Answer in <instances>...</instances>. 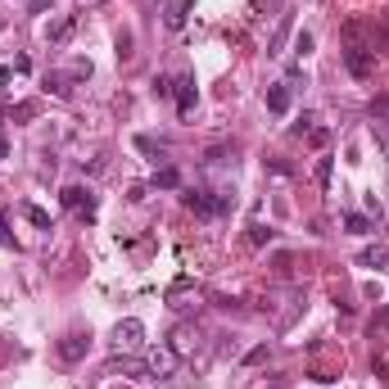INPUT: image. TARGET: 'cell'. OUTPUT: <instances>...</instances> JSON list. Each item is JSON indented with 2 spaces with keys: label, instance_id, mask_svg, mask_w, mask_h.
<instances>
[{
  "label": "cell",
  "instance_id": "12",
  "mask_svg": "<svg viewBox=\"0 0 389 389\" xmlns=\"http://www.w3.org/2000/svg\"><path fill=\"white\" fill-rule=\"evenodd\" d=\"M344 227L353 231V236H367V231H371V217H367V213H348V217H344Z\"/></svg>",
  "mask_w": 389,
  "mask_h": 389
},
{
  "label": "cell",
  "instance_id": "19",
  "mask_svg": "<svg viewBox=\"0 0 389 389\" xmlns=\"http://www.w3.org/2000/svg\"><path fill=\"white\" fill-rule=\"evenodd\" d=\"M173 87H177V82H168V77H154V96L168 100V96H173Z\"/></svg>",
  "mask_w": 389,
  "mask_h": 389
},
{
  "label": "cell",
  "instance_id": "18",
  "mask_svg": "<svg viewBox=\"0 0 389 389\" xmlns=\"http://www.w3.org/2000/svg\"><path fill=\"white\" fill-rule=\"evenodd\" d=\"M45 87H50L54 96H68V77H59V73H54V77H45Z\"/></svg>",
  "mask_w": 389,
  "mask_h": 389
},
{
  "label": "cell",
  "instance_id": "25",
  "mask_svg": "<svg viewBox=\"0 0 389 389\" xmlns=\"http://www.w3.org/2000/svg\"><path fill=\"white\" fill-rule=\"evenodd\" d=\"M5 154H10V141H5V136H0V159H5Z\"/></svg>",
  "mask_w": 389,
  "mask_h": 389
},
{
  "label": "cell",
  "instance_id": "13",
  "mask_svg": "<svg viewBox=\"0 0 389 389\" xmlns=\"http://www.w3.org/2000/svg\"><path fill=\"white\" fill-rule=\"evenodd\" d=\"M154 186H159V190H177V186H181V177H177V168H163V173L154 177Z\"/></svg>",
  "mask_w": 389,
  "mask_h": 389
},
{
  "label": "cell",
  "instance_id": "16",
  "mask_svg": "<svg viewBox=\"0 0 389 389\" xmlns=\"http://www.w3.org/2000/svg\"><path fill=\"white\" fill-rule=\"evenodd\" d=\"M271 236H276V231L263 227V222H254V227H249V240H254V245H271Z\"/></svg>",
  "mask_w": 389,
  "mask_h": 389
},
{
  "label": "cell",
  "instance_id": "10",
  "mask_svg": "<svg viewBox=\"0 0 389 389\" xmlns=\"http://www.w3.org/2000/svg\"><path fill=\"white\" fill-rule=\"evenodd\" d=\"M173 96H177V109H181V113H190L194 100H199V91H194V77H177Z\"/></svg>",
  "mask_w": 389,
  "mask_h": 389
},
{
  "label": "cell",
  "instance_id": "21",
  "mask_svg": "<svg viewBox=\"0 0 389 389\" xmlns=\"http://www.w3.org/2000/svg\"><path fill=\"white\" fill-rule=\"evenodd\" d=\"M73 77H91V59H73Z\"/></svg>",
  "mask_w": 389,
  "mask_h": 389
},
{
  "label": "cell",
  "instance_id": "15",
  "mask_svg": "<svg viewBox=\"0 0 389 389\" xmlns=\"http://www.w3.org/2000/svg\"><path fill=\"white\" fill-rule=\"evenodd\" d=\"M385 263H389V254H385V249H367V254H362V267H385Z\"/></svg>",
  "mask_w": 389,
  "mask_h": 389
},
{
  "label": "cell",
  "instance_id": "7",
  "mask_svg": "<svg viewBox=\"0 0 389 389\" xmlns=\"http://www.w3.org/2000/svg\"><path fill=\"white\" fill-rule=\"evenodd\" d=\"M87 348H91V335H82V331H73V335L59 340V357H64V362H82Z\"/></svg>",
  "mask_w": 389,
  "mask_h": 389
},
{
  "label": "cell",
  "instance_id": "26",
  "mask_svg": "<svg viewBox=\"0 0 389 389\" xmlns=\"http://www.w3.org/2000/svg\"><path fill=\"white\" fill-rule=\"evenodd\" d=\"M82 5H104V0H82Z\"/></svg>",
  "mask_w": 389,
  "mask_h": 389
},
{
  "label": "cell",
  "instance_id": "2",
  "mask_svg": "<svg viewBox=\"0 0 389 389\" xmlns=\"http://www.w3.org/2000/svg\"><path fill=\"white\" fill-rule=\"evenodd\" d=\"M181 199H186V208L199 213V217H222L231 208V194H217V190H186Z\"/></svg>",
  "mask_w": 389,
  "mask_h": 389
},
{
  "label": "cell",
  "instance_id": "1",
  "mask_svg": "<svg viewBox=\"0 0 389 389\" xmlns=\"http://www.w3.org/2000/svg\"><path fill=\"white\" fill-rule=\"evenodd\" d=\"M141 348H145V322L122 317V322L113 326V353H118V357H136Z\"/></svg>",
  "mask_w": 389,
  "mask_h": 389
},
{
  "label": "cell",
  "instance_id": "8",
  "mask_svg": "<svg viewBox=\"0 0 389 389\" xmlns=\"http://www.w3.org/2000/svg\"><path fill=\"white\" fill-rule=\"evenodd\" d=\"M73 32H77V14H64V19H54L50 27H45V41H50V45H64Z\"/></svg>",
  "mask_w": 389,
  "mask_h": 389
},
{
  "label": "cell",
  "instance_id": "14",
  "mask_svg": "<svg viewBox=\"0 0 389 389\" xmlns=\"http://www.w3.org/2000/svg\"><path fill=\"white\" fill-rule=\"evenodd\" d=\"M23 213H27V222H32V227L50 231V217H45V208H36V204H23Z\"/></svg>",
  "mask_w": 389,
  "mask_h": 389
},
{
  "label": "cell",
  "instance_id": "11",
  "mask_svg": "<svg viewBox=\"0 0 389 389\" xmlns=\"http://www.w3.org/2000/svg\"><path fill=\"white\" fill-rule=\"evenodd\" d=\"M186 5H190V0H168V14H163L168 27H181V23H186Z\"/></svg>",
  "mask_w": 389,
  "mask_h": 389
},
{
  "label": "cell",
  "instance_id": "24",
  "mask_svg": "<svg viewBox=\"0 0 389 389\" xmlns=\"http://www.w3.org/2000/svg\"><path fill=\"white\" fill-rule=\"evenodd\" d=\"M50 5H54V0H32V10H50Z\"/></svg>",
  "mask_w": 389,
  "mask_h": 389
},
{
  "label": "cell",
  "instance_id": "20",
  "mask_svg": "<svg viewBox=\"0 0 389 389\" xmlns=\"http://www.w3.org/2000/svg\"><path fill=\"white\" fill-rule=\"evenodd\" d=\"M294 50H299V54H308V50H313V36H308V32H299V36H294Z\"/></svg>",
  "mask_w": 389,
  "mask_h": 389
},
{
  "label": "cell",
  "instance_id": "3",
  "mask_svg": "<svg viewBox=\"0 0 389 389\" xmlns=\"http://www.w3.org/2000/svg\"><path fill=\"white\" fill-rule=\"evenodd\" d=\"M59 199H64V208H73L77 217H96V194L87 190V186H64V194H59Z\"/></svg>",
  "mask_w": 389,
  "mask_h": 389
},
{
  "label": "cell",
  "instance_id": "17",
  "mask_svg": "<svg viewBox=\"0 0 389 389\" xmlns=\"http://www.w3.org/2000/svg\"><path fill=\"white\" fill-rule=\"evenodd\" d=\"M331 168H335V159H317V186H331Z\"/></svg>",
  "mask_w": 389,
  "mask_h": 389
},
{
  "label": "cell",
  "instance_id": "5",
  "mask_svg": "<svg viewBox=\"0 0 389 389\" xmlns=\"http://www.w3.org/2000/svg\"><path fill=\"white\" fill-rule=\"evenodd\" d=\"M344 68L353 77H371L376 73V50H371V45H348L344 50Z\"/></svg>",
  "mask_w": 389,
  "mask_h": 389
},
{
  "label": "cell",
  "instance_id": "23",
  "mask_svg": "<svg viewBox=\"0 0 389 389\" xmlns=\"http://www.w3.org/2000/svg\"><path fill=\"white\" fill-rule=\"evenodd\" d=\"M10 77H14V68H0V87H10Z\"/></svg>",
  "mask_w": 389,
  "mask_h": 389
},
{
  "label": "cell",
  "instance_id": "9",
  "mask_svg": "<svg viewBox=\"0 0 389 389\" xmlns=\"http://www.w3.org/2000/svg\"><path fill=\"white\" fill-rule=\"evenodd\" d=\"M267 113H290V82H276V87H267Z\"/></svg>",
  "mask_w": 389,
  "mask_h": 389
},
{
  "label": "cell",
  "instance_id": "22",
  "mask_svg": "<svg viewBox=\"0 0 389 389\" xmlns=\"http://www.w3.org/2000/svg\"><path fill=\"white\" fill-rule=\"evenodd\" d=\"M0 245H5V249L14 245V236H10V222H5V217H0Z\"/></svg>",
  "mask_w": 389,
  "mask_h": 389
},
{
  "label": "cell",
  "instance_id": "4",
  "mask_svg": "<svg viewBox=\"0 0 389 389\" xmlns=\"http://www.w3.org/2000/svg\"><path fill=\"white\" fill-rule=\"evenodd\" d=\"M177 362H181V353H177L173 344H159V348H150V357H145V367H150V376H177Z\"/></svg>",
  "mask_w": 389,
  "mask_h": 389
},
{
  "label": "cell",
  "instance_id": "6",
  "mask_svg": "<svg viewBox=\"0 0 389 389\" xmlns=\"http://www.w3.org/2000/svg\"><path fill=\"white\" fill-rule=\"evenodd\" d=\"M371 131H376V141L389 150V96L371 100Z\"/></svg>",
  "mask_w": 389,
  "mask_h": 389
}]
</instances>
